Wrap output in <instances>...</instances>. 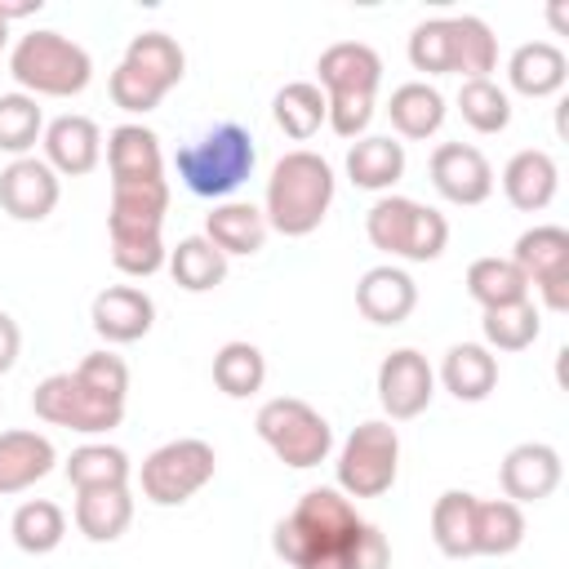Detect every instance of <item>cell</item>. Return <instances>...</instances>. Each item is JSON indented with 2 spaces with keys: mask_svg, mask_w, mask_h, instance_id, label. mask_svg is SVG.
<instances>
[{
  "mask_svg": "<svg viewBox=\"0 0 569 569\" xmlns=\"http://www.w3.org/2000/svg\"><path fill=\"white\" fill-rule=\"evenodd\" d=\"M325 98H373L382 84V58L360 40H338L316 62Z\"/></svg>",
  "mask_w": 569,
  "mask_h": 569,
  "instance_id": "obj_14",
  "label": "cell"
},
{
  "mask_svg": "<svg viewBox=\"0 0 569 569\" xmlns=\"http://www.w3.org/2000/svg\"><path fill=\"white\" fill-rule=\"evenodd\" d=\"M124 67H133L147 84H156L160 93H169L173 84H182V76H187V53H182V44L173 40V36H164V31H138L133 40H129V49H124V58H120Z\"/></svg>",
  "mask_w": 569,
  "mask_h": 569,
  "instance_id": "obj_25",
  "label": "cell"
},
{
  "mask_svg": "<svg viewBox=\"0 0 569 569\" xmlns=\"http://www.w3.org/2000/svg\"><path fill=\"white\" fill-rule=\"evenodd\" d=\"M253 427H258V436L267 440V449H271L284 467H298V471L320 467V462L329 458V449H333L329 422H325L307 400H298V396H276V400H267V405L258 409Z\"/></svg>",
  "mask_w": 569,
  "mask_h": 569,
  "instance_id": "obj_5",
  "label": "cell"
},
{
  "mask_svg": "<svg viewBox=\"0 0 569 569\" xmlns=\"http://www.w3.org/2000/svg\"><path fill=\"white\" fill-rule=\"evenodd\" d=\"M58 173L36 160V156H18L0 169V209L18 222H40L53 213L58 204Z\"/></svg>",
  "mask_w": 569,
  "mask_h": 569,
  "instance_id": "obj_12",
  "label": "cell"
},
{
  "mask_svg": "<svg viewBox=\"0 0 569 569\" xmlns=\"http://www.w3.org/2000/svg\"><path fill=\"white\" fill-rule=\"evenodd\" d=\"M556 187H560V169L547 151H516L502 169V191L507 200L520 209V213H538L556 200Z\"/></svg>",
  "mask_w": 569,
  "mask_h": 569,
  "instance_id": "obj_20",
  "label": "cell"
},
{
  "mask_svg": "<svg viewBox=\"0 0 569 569\" xmlns=\"http://www.w3.org/2000/svg\"><path fill=\"white\" fill-rule=\"evenodd\" d=\"M400 471V436L391 422H360L338 453V489L347 498H382Z\"/></svg>",
  "mask_w": 569,
  "mask_h": 569,
  "instance_id": "obj_6",
  "label": "cell"
},
{
  "mask_svg": "<svg viewBox=\"0 0 569 569\" xmlns=\"http://www.w3.org/2000/svg\"><path fill=\"white\" fill-rule=\"evenodd\" d=\"M387 116H391V129L400 138H431L445 124V98L427 80H409V84L391 89Z\"/></svg>",
  "mask_w": 569,
  "mask_h": 569,
  "instance_id": "obj_30",
  "label": "cell"
},
{
  "mask_svg": "<svg viewBox=\"0 0 569 569\" xmlns=\"http://www.w3.org/2000/svg\"><path fill=\"white\" fill-rule=\"evenodd\" d=\"M493 67H498V40L489 22L476 13L449 18V71H458L462 80H489Z\"/></svg>",
  "mask_w": 569,
  "mask_h": 569,
  "instance_id": "obj_26",
  "label": "cell"
},
{
  "mask_svg": "<svg viewBox=\"0 0 569 569\" xmlns=\"http://www.w3.org/2000/svg\"><path fill=\"white\" fill-rule=\"evenodd\" d=\"M511 262L525 271V280L542 293L551 311L569 307V231L565 227H533L516 240Z\"/></svg>",
  "mask_w": 569,
  "mask_h": 569,
  "instance_id": "obj_9",
  "label": "cell"
},
{
  "mask_svg": "<svg viewBox=\"0 0 569 569\" xmlns=\"http://www.w3.org/2000/svg\"><path fill=\"white\" fill-rule=\"evenodd\" d=\"M467 293L493 311V307H511V302H525L529 298V280L525 271L511 262V258H476L467 267Z\"/></svg>",
  "mask_w": 569,
  "mask_h": 569,
  "instance_id": "obj_31",
  "label": "cell"
},
{
  "mask_svg": "<svg viewBox=\"0 0 569 569\" xmlns=\"http://www.w3.org/2000/svg\"><path fill=\"white\" fill-rule=\"evenodd\" d=\"M58 453L40 431H0V493H22L53 471Z\"/></svg>",
  "mask_w": 569,
  "mask_h": 569,
  "instance_id": "obj_19",
  "label": "cell"
},
{
  "mask_svg": "<svg viewBox=\"0 0 569 569\" xmlns=\"http://www.w3.org/2000/svg\"><path fill=\"white\" fill-rule=\"evenodd\" d=\"M89 320H93V333L102 342H138L156 325V302L138 284H111L93 298Z\"/></svg>",
  "mask_w": 569,
  "mask_h": 569,
  "instance_id": "obj_15",
  "label": "cell"
},
{
  "mask_svg": "<svg viewBox=\"0 0 569 569\" xmlns=\"http://www.w3.org/2000/svg\"><path fill=\"white\" fill-rule=\"evenodd\" d=\"M169 271L187 293H209L227 280V253L213 249L204 236H187L178 240V249H169Z\"/></svg>",
  "mask_w": 569,
  "mask_h": 569,
  "instance_id": "obj_33",
  "label": "cell"
},
{
  "mask_svg": "<svg viewBox=\"0 0 569 569\" xmlns=\"http://www.w3.org/2000/svg\"><path fill=\"white\" fill-rule=\"evenodd\" d=\"M431 396H436V373L422 351L400 347L378 365V405L387 409V418L396 422L418 418L431 405Z\"/></svg>",
  "mask_w": 569,
  "mask_h": 569,
  "instance_id": "obj_10",
  "label": "cell"
},
{
  "mask_svg": "<svg viewBox=\"0 0 569 569\" xmlns=\"http://www.w3.org/2000/svg\"><path fill=\"white\" fill-rule=\"evenodd\" d=\"M102 160V129L89 116H58L44 124V164L67 178L93 173Z\"/></svg>",
  "mask_w": 569,
  "mask_h": 569,
  "instance_id": "obj_16",
  "label": "cell"
},
{
  "mask_svg": "<svg viewBox=\"0 0 569 569\" xmlns=\"http://www.w3.org/2000/svg\"><path fill=\"white\" fill-rule=\"evenodd\" d=\"M107 169H111V182L164 178L160 138H156L147 124H116V129L107 133Z\"/></svg>",
  "mask_w": 569,
  "mask_h": 569,
  "instance_id": "obj_22",
  "label": "cell"
},
{
  "mask_svg": "<svg viewBox=\"0 0 569 569\" xmlns=\"http://www.w3.org/2000/svg\"><path fill=\"white\" fill-rule=\"evenodd\" d=\"M40 133H44V116H40L36 98L31 93H0V151H9L18 160L36 147Z\"/></svg>",
  "mask_w": 569,
  "mask_h": 569,
  "instance_id": "obj_41",
  "label": "cell"
},
{
  "mask_svg": "<svg viewBox=\"0 0 569 569\" xmlns=\"http://www.w3.org/2000/svg\"><path fill=\"white\" fill-rule=\"evenodd\" d=\"M365 520L342 489H307L298 507L271 529V547L293 569H351Z\"/></svg>",
  "mask_w": 569,
  "mask_h": 569,
  "instance_id": "obj_1",
  "label": "cell"
},
{
  "mask_svg": "<svg viewBox=\"0 0 569 569\" xmlns=\"http://www.w3.org/2000/svg\"><path fill=\"white\" fill-rule=\"evenodd\" d=\"M445 244H449V222H445V213H436V209L422 204L405 258H409V262H436V258L445 253Z\"/></svg>",
  "mask_w": 569,
  "mask_h": 569,
  "instance_id": "obj_46",
  "label": "cell"
},
{
  "mask_svg": "<svg viewBox=\"0 0 569 569\" xmlns=\"http://www.w3.org/2000/svg\"><path fill=\"white\" fill-rule=\"evenodd\" d=\"M525 542V511L511 498L476 502V556H511Z\"/></svg>",
  "mask_w": 569,
  "mask_h": 569,
  "instance_id": "obj_32",
  "label": "cell"
},
{
  "mask_svg": "<svg viewBox=\"0 0 569 569\" xmlns=\"http://www.w3.org/2000/svg\"><path fill=\"white\" fill-rule=\"evenodd\" d=\"M476 493L467 489H449L436 498L431 507V538L449 560H467L476 556Z\"/></svg>",
  "mask_w": 569,
  "mask_h": 569,
  "instance_id": "obj_27",
  "label": "cell"
},
{
  "mask_svg": "<svg viewBox=\"0 0 569 569\" xmlns=\"http://www.w3.org/2000/svg\"><path fill=\"white\" fill-rule=\"evenodd\" d=\"M405 173V147L387 133H373V138H360L351 142L347 151V178L365 191H387L396 187Z\"/></svg>",
  "mask_w": 569,
  "mask_h": 569,
  "instance_id": "obj_29",
  "label": "cell"
},
{
  "mask_svg": "<svg viewBox=\"0 0 569 569\" xmlns=\"http://www.w3.org/2000/svg\"><path fill=\"white\" fill-rule=\"evenodd\" d=\"M31 409H36V418H44V422H53V427H67V431H84V436L111 431V427H120V418H124L120 405L98 400L76 373H49V378L31 391Z\"/></svg>",
  "mask_w": 569,
  "mask_h": 569,
  "instance_id": "obj_8",
  "label": "cell"
},
{
  "mask_svg": "<svg viewBox=\"0 0 569 569\" xmlns=\"http://www.w3.org/2000/svg\"><path fill=\"white\" fill-rule=\"evenodd\" d=\"M213 382H218L222 396L244 400V396H253L267 382V356L253 342H227L213 356Z\"/></svg>",
  "mask_w": 569,
  "mask_h": 569,
  "instance_id": "obj_38",
  "label": "cell"
},
{
  "mask_svg": "<svg viewBox=\"0 0 569 569\" xmlns=\"http://www.w3.org/2000/svg\"><path fill=\"white\" fill-rule=\"evenodd\" d=\"M133 520V498L124 489H80L76 493V529L89 542H116Z\"/></svg>",
  "mask_w": 569,
  "mask_h": 569,
  "instance_id": "obj_28",
  "label": "cell"
},
{
  "mask_svg": "<svg viewBox=\"0 0 569 569\" xmlns=\"http://www.w3.org/2000/svg\"><path fill=\"white\" fill-rule=\"evenodd\" d=\"M18 347H22V333H18L13 316L0 311V373H9L18 365Z\"/></svg>",
  "mask_w": 569,
  "mask_h": 569,
  "instance_id": "obj_48",
  "label": "cell"
},
{
  "mask_svg": "<svg viewBox=\"0 0 569 569\" xmlns=\"http://www.w3.org/2000/svg\"><path fill=\"white\" fill-rule=\"evenodd\" d=\"M40 9H44V0H0V22L9 27L13 18H31Z\"/></svg>",
  "mask_w": 569,
  "mask_h": 569,
  "instance_id": "obj_49",
  "label": "cell"
},
{
  "mask_svg": "<svg viewBox=\"0 0 569 569\" xmlns=\"http://www.w3.org/2000/svg\"><path fill=\"white\" fill-rule=\"evenodd\" d=\"M498 480H502V493H507L511 502H542V498H551V493L560 489L565 462H560V453H556L551 445L525 440V445H516V449L502 458Z\"/></svg>",
  "mask_w": 569,
  "mask_h": 569,
  "instance_id": "obj_13",
  "label": "cell"
},
{
  "mask_svg": "<svg viewBox=\"0 0 569 569\" xmlns=\"http://www.w3.org/2000/svg\"><path fill=\"white\" fill-rule=\"evenodd\" d=\"M271 111H276V124H280L293 142H307V138L325 124V89L311 84V80H293V84H284V89L276 93Z\"/></svg>",
  "mask_w": 569,
  "mask_h": 569,
  "instance_id": "obj_37",
  "label": "cell"
},
{
  "mask_svg": "<svg viewBox=\"0 0 569 569\" xmlns=\"http://www.w3.org/2000/svg\"><path fill=\"white\" fill-rule=\"evenodd\" d=\"M356 307L373 325H400L418 307V284H413L409 271H400L391 262L387 267H369L360 276V284H356Z\"/></svg>",
  "mask_w": 569,
  "mask_h": 569,
  "instance_id": "obj_17",
  "label": "cell"
},
{
  "mask_svg": "<svg viewBox=\"0 0 569 569\" xmlns=\"http://www.w3.org/2000/svg\"><path fill=\"white\" fill-rule=\"evenodd\" d=\"M169 209V182L164 178H129L111 182V231H160Z\"/></svg>",
  "mask_w": 569,
  "mask_h": 569,
  "instance_id": "obj_18",
  "label": "cell"
},
{
  "mask_svg": "<svg viewBox=\"0 0 569 569\" xmlns=\"http://www.w3.org/2000/svg\"><path fill=\"white\" fill-rule=\"evenodd\" d=\"M387 565H391V547H387L382 529L365 525L356 538V551H351V569H387Z\"/></svg>",
  "mask_w": 569,
  "mask_h": 569,
  "instance_id": "obj_47",
  "label": "cell"
},
{
  "mask_svg": "<svg viewBox=\"0 0 569 569\" xmlns=\"http://www.w3.org/2000/svg\"><path fill=\"white\" fill-rule=\"evenodd\" d=\"M9 533H13V542H18L27 556H49V551L62 542V533H67V516H62L58 502L31 498V502H22V507L13 511Z\"/></svg>",
  "mask_w": 569,
  "mask_h": 569,
  "instance_id": "obj_36",
  "label": "cell"
},
{
  "mask_svg": "<svg viewBox=\"0 0 569 569\" xmlns=\"http://www.w3.org/2000/svg\"><path fill=\"white\" fill-rule=\"evenodd\" d=\"M71 373H76L98 400L124 409V396H129V365H124L116 351H89Z\"/></svg>",
  "mask_w": 569,
  "mask_h": 569,
  "instance_id": "obj_43",
  "label": "cell"
},
{
  "mask_svg": "<svg viewBox=\"0 0 569 569\" xmlns=\"http://www.w3.org/2000/svg\"><path fill=\"white\" fill-rule=\"evenodd\" d=\"M480 329H485V342H489L493 351H525V347H533V338L542 333V316H538V307L525 298V302L485 311Z\"/></svg>",
  "mask_w": 569,
  "mask_h": 569,
  "instance_id": "obj_39",
  "label": "cell"
},
{
  "mask_svg": "<svg viewBox=\"0 0 569 569\" xmlns=\"http://www.w3.org/2000/svg\"><path fill=\"white\" fill-rule=\"evenodd\" d=\"M129 453L116 445H80L67 458V480L80 489H124L129 485Z\"/></svg>",
  "mask_w": 569,
  "mask_h": 569,
  "instance_id": "obj_34",
  "label": "cell"
},
{
  "mask_svg": "<svg viewBox=\"0 0 569 569\" xmlns=\"http://www.w3.org/2000/svg\"><path fill=\"white\" fill-rule=\"evenodd\" d=\"M9 71L31 98H76L93 80V58L62 31H27L9 53Z\"/></svg>",
  "mask_w": 569,
  "mask_h": 569,
  "instance_id": "obj_4",
  "label": "cell"
},
{
  "mask_svg": "<svg viewBox=\"0 0 569 569\" xmlns=\"http://www.w3.org/2000/svg\"><path fill=\"white\" fill-rule=\"evenodd\" d=\"M213 467H218L213 445L196 436L169 440L142 462V498H151L156 507H182L191 493H200L213 480Z\"/></svg>",
  "mask_w": 569,
  "mask_h": 569,
  "instance_id": "obj_7",
  "label": "cell"
},
{
  "mask_svg": "<svg viewBox=\"0 0 569 569\" xmlns=\"http://www.w3.org/2000/svg\"><path fill=\"white\" fill-rule=\"evenodd\" d=\"M111 262L124 276H156L169 262L160 231H111Z\"/></svg>",
  "mask_w": 569,
  "mask_h": 569,
  "instance_id": "obj_42",
  "label": "cell"
},
{
  "mask_svg": "<svg viewBox=\"0 0 569 569\" xmlns=\"http://www.w3.org/2000/svg\"><path fill=\"white\" fill-rule=\"evenodd\" d=\"M329 204H333V169L325 156L298 147L276 160L262 209L267 227H276L280 236H311L325 222Z\"/></svg>",
  "mask_w": 569,
  "mask_h": 569,
  "instance_id": "obj_2",
  "label": "cell"
},
{
  "mask_svg": "<svg viewBox=\"0 0 569 569\" xmlns=\"http://www.w3.org/2000/svg\"><path fill=\"white\" fill-rule=\"evenodd\" d=\"M507 80H511V89L525 93V98H551V93H560L565 80H569V58H565L551 40H529V44H520V49L511 53Z\"/></svg>",
  "mask_w": 569,
  "mask_h": 569,
  "instance_id": "obj_21",
  "label": "cell"
},
{
  "mask_svg": "<svg viewBox=\"0 0 569 569\" xmlns=\"http://www.w3.org/2000/svg\"><path fill=\"white\" fill-rule=\"evenodd\" d=\"M107 89H111V102H116L120 111H133V116L156 111V107H160V98H164L156 84H147V80H142L133 67H124V62L111 71V84H107Z\"/></svg>",
  "mask_w": 569,
  "mask_h": 569,
  "instance_id": "obj_45",
  "label": "cell"
},
{
  "mask_svg": "<svg viewBox=\"0 0 569 569\" xmlns=\"http://www.w3.org/2000/svg\"><path fill=\"white\" fill-rule=\"evenodd\" d=\"M440 382H445L449 396L476 405V400H485V396L498 387V360H493V351L480 347V342H458V347H449L445 360H440Z\"/></svg>",
  "mask_w": 569,
  "mask_h": 569,
  "instance_id": "obj_24",
  "label": "cell"
},
{
  "mask_svg": "<svg viewBox=\"0 0 569 569\" xmlns=\"http://www.w3.org/2000/svg\"><path fill=\"white\" fill-rule=\"evenodd\" d=\"M458 111L476 133H502L511 124V98L493 80H462L458 89Z\"/></svg>",
  "mask_w": 569,
  "mask_h": 569,
  "instance_id": "obj_40",
  "label": "cell"
},
{
  "mask_svg": "<svg viewBox=\"0 0 569 569\" xmlns=\"http://www.w3.org/2000/svg\"><path fill=\"white\" fill-rule=\"evenodd\" d=\"M204 240H209L213 249H222L227 258H231V253L249 258V253H258V249L267 244V218H262V209H253V204H244V200L213 204V213L204 218Z\"/></svg>",
  "mask_w": 569,
  "mask_h": 569,
  "instance_id": "obj_23",
  "label": "cell"
},
{
  "mask_svg": "<svg viewBox=\"0 0 569 569\" xmlns=\"http://www.w3.org/2000/svg\"><path fill=\"white\" fill-rule=\"evenodd\" d=\"M409 62L427 76L449 71V18H427L409 31Z\"/></svg>",
  "mask_w": 569,
  "mask_h": 569,
  "instance_id": "obj_44",
  "label": "cell"
},
{
  "mask_svg": "<svg viewBox=\"0 0 569 569\" xmlns=\"http://www.w3.org/2000/svg\"><path fill=\"white\" fill-rule=\"evenodd\" d=\"M253 160H258V151H253L249 129L227 120V124H213L209 133H200L196 142L178 147L173 169H178V178L191 196L222 200L253 173Z\"/></svg>",
  "mask_w": 569,
  "mask_h": 569,
  "instance_id": "obj_3",
  "label": "cell"
},
{
  "mask_svg": "<svg viewBox=\"0 0 569 569\" xmlns=\"http://www.w3.org/2000/svg\"><path fill=\"white\" fill-rule=\"evenodd\" d=\"M418 200L409 196H382L373 200L369 218H365V231H369V244L391 253V258H405L409 253V236H413V222H418Z\"/></svg>",
  "mask_w": 569,
  "mask_h": 569,
  "instance_id": "obj_35",
  "label": "cell"
},
{
  "mask_svg": "<svg viewBox=\"0 0 569 569\" xmlns=\"http://www.w3.org/2000/svg\"><path fill=\"white\" fill-rule=\"evenodd\" d=\"M4 40H9V27H4V22H0V49H4Z\"/></svg>",
  "mask_w": 569,
  "mask_h": 569,
  "instance_id": "obj_50",
  "label": "cell"
},
{
  "mask_svg": "<svg viewBox=\"0 0 569 569\" xmlns=\"http://www.w3.org/2000/svg\"><path fill=\"white\" fill-rule=\"evenodd\" d=\"M431 182L449 204H485L493 191V164L471 142H440L431 151Z\"/></svg>",
  "mask_w": 569,
  "mask_h": 569,
  "instance_id": "obj_11",
  "label": "cell"
}]
</instances>
